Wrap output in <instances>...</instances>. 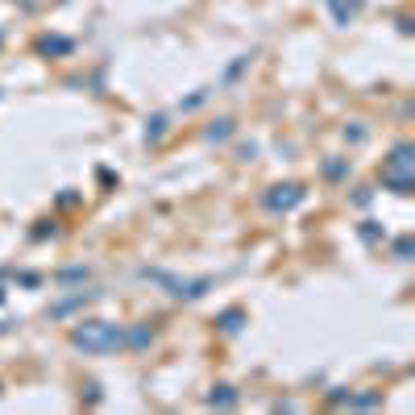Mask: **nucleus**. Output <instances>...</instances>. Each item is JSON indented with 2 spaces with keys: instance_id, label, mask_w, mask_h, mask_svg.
<instances>
[{
  "instance_id": "1",
  "label": "nucleus",
  "mask_w": 415,
  "mask_h": 415,
  "mask_svg": "<svg viewBox=\"0 0 415 415\" xmlns=\"http://www.w3.org/2000/svg\"><path fill=\"white\" fill-rule=\"evenodd\" d=\"M75 341L83 345V349H104V345H116V328H79L75 333Z\"/></svg>"
}]
</instances>
